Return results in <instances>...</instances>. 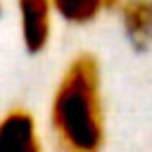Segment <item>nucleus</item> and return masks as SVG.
Listing matches in <instances>:
<instances>
[{"instance_id":"obj_1","label":"nucleus","mask_w":152,"mask_h":152,"mask_svg":"<svg viewBox=\"0 0 152 152\" xmlns=\"http://www.w3.org/2000/svg\"><path fill=\"white\" fill-rule=\"evenodd\" d=\"M50 131L59 152H102V76L93 55H78L64 69L50 102Z\"/></svg>"},{"instance_id":"obj_2","label":"nucleus","mask_w":152,"mask_h":152,"mask_svg":"<svg viewBox=\"0 0 152 152\" xmlns=\"http://www.w3.org/2000/svg\"><path fill=\"white\" fill-rule=\"evenodd\" d=\"M17 14H19V33L26 52L38 55L48 48L52 36V21H55V7L52 0H17Z\"/></svg>"},{"instance_id":"obj_3","label":"nucleus","mask_w":152,"mask_h":152,"mask_svg":"<svg viewBox=\"0 0 152 152\" xmlns=\"http://www.w3.org/2000/svg\"><path fill=\"white\" fill-rule=\"evenodd\" d=\"M0 152H43L38 124L26 109H10L0 119Z\"/></svg>"},{"instance_id":"obj_4","label":"nucleus","mask_w":152,"mask_h":152,"mask_svg":"<svg viewBox=\"0 0 152 152\" xmlns=\"http://www.w3.org/2000/svg\"><path fill=\"white\" fill-rule=\"evenodd\" d=\"M121 26L135 50H145L152 43V0H121Z\"/></svg>"},{"instance_id":"obj_5","label":"nucleus","mask_w":152,"mask_h":152,"mask_svg":"<svg viewBox=\"0 0 152 152\" xmlns=\"http://www.w3.org/2000/svg\"><path fill=\"white\" fill-rule=\"evenodd\" d=\"M52 7L55 14L66 24L83 26L97 19V14L104 10V0H52Z\"/></svg>"},{"instance_id":"obj_6","label":"nucleus","mask_w":152,"mask_h":152,"mask_svg":"<svg viewBox=\"0 0 152 152\" xmlns=\"http://www.w3.org/2000/svg\"><path fill=\"white\" fill-rule=\"evenodd\" d=\"M121 0H104V7H116Z\"/></svg>"},{"instance_id":"obj_7","label":"nucleus","mask_w":152,"mask_h":152,"mask_svg":"<svg viewBox=\"0 0 152 152\" xmlns=\"http://www.w3.org/2000/svg\"><path fill=\"white\" fill-rule=\"evenodd\" d=\"M0 10H2V5H0Z\"/></svg>"}]
</instances>
